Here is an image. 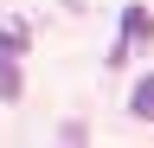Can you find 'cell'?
Instances as JSON below:
<instances>
[{"mask_svg":"<svg viewBox=\"0 0 154 148\" xmlns=\"http://www.w3.org/2000/svg\"><path fill=\"white\" fill-rule=\"evenodd\" d=\"M148 32H154V20H148V7H122V39L109 45V65H122L135 45H148Z\"/></svg>","mask_w":154,"mask_h":148,"instance_id":"obj_1","label":"cell"},{"mask_svg":"<svg viewBox=\"0 0 154 148\" xmlns=\"http://www.w3.org/2000/svg\"><path fill=\"white\" fill-rule=\"evenodd\" d=\"M19 90H26V84H19V65L0 52V103H19Z\"/></svg>","mask_w":154,"mask_h":148,"instance_id":"obj_2","label":"cell"},{"mask_svg":"<svg viewBox=\"0 0 154 148\" xmlns=\"http://www.w3.org/2000/svg\"><path fill=\"white\" fill-rule=\"evenodd\" d=\"M128 109H135L141 122H154V77H141V84H135V97H128Z\"/></svg>","mask_w":154,"mask_h":148,"instance_id":"obj_3","label":"cell"},{"mask_svg":"<svg viewBox=\"0 0 154 148\" xmlns=\"http://www.w3.org/2000/svg\"><path fill=\"white\" fill-rule=\"evenodd\" d=\"M0 52H7V58H19V52H26V32H0Z\"/></svg>","mask_w":154,"mask_h":148,"instance_id":"obj_4","label":"cell"}]
</instances>
